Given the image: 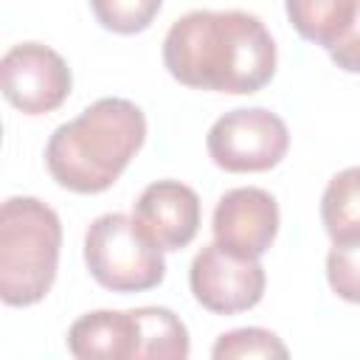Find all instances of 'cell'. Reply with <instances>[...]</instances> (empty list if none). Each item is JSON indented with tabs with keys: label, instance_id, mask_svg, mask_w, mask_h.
<instances>
[{
	"label": "cell",
	"instance_id": "obj_10",
	"mask_svg": "<svg viewBox=\"0 0 360 360\" xmlns=\"http://www.w3.org/2000/svg\"><path fill=\"white\" fill-rule=\"evenodd\" d=\"M68 349L79 360H135L138 323L132 309H96L73 321Z\"/></svg>",
	"mask_w": 360,
	"mask_h": 360
},
{
	"label": "cell",
	"instance_id": "obj_14",
	"mask_svg": "<svg viewBox=\"0 0 360 360\" xmlns=\"http://www.w3.org/2000/svg\"><path fill=\"white\" fill-rule=\"evenodd\" d=\"M287 346L281 338L262 326L233 329L217 338L211 357L214 360H245V357H287Z\"/></svg>",
	"mask_w": 360,
	"mask_h": 360
},
{
	"label": "cell",
	"instance_id": "obj_8",
	"mask_svg": "<svg viewBox=\"0 0 360 360\" xmlns=\"http://www.w3.org/2000/svg\"><path fill=\"white\" fill-rule=\"evenodd\" d=\"M214 239L245 256H264L278 233V202L270 191L245 186L231 188L214 208Z\"/></svg>",
	"mask_w": 360,
	"mask_h": 360
},
{
	"label": "cell",
	"instance_id": "obj_15",
	"mask_svg": "<svg viewBox=\"0 0 360 360\" xmlns=\"http://www.w3.org/2000/svg\"><path fill=\"white\" fill-rule=\"evenodd\" d=\"M163 0H90L96 20L112 34H138L152 25Z\"/></svg>",
	"mask_w": 360,
	"mask_h": 360
},
{
	"label": "cell",
	"instance_id": "obj_9",
	"mask_svg": "<svg viewBox=\"0 0 360 360\" xmlns=\"http://www.w3.org/2000/svg\"><path fill=\"white\" fill-rule=\"evenodd\" d=\"M132 217L163 250H183L200 231V197L180 180H155L135 200Z\"/></svg>",
	"mask_w": 360,
	"mask_h": 360
},
{
	"label": "cell",
	"instance_id": "obj_6",
	"mask_svg": "<svg viewBox=\"0 0 360 360\" xmlns=\"http://www.w3.org/2000/svg\"><path fill=\"white\" fill-rule=\"evenodd\" d=\"M264 267L256 256H245L219 245H205L188 270V284L197 304L217 315L253 309L264 295Z\"/></svg>",
	"mask_w": 360,
	"mask_h": 360
},
{
	"label": "cell",
	"instance_id": "obj_2",
	"mask_svg": "<svg viewBox=\"0 0 360 360\" xmlns=\"http://www.w3.org/2000/svg\"><path fill=\"white\" fill-rule=\"evenodd\" d=\"M146 118L127 98H98L59 124L45 146L51 177L76 194L107 191L143 146Z\"/></svg>",
	"mask_w": 360,
	"mask_h": 360
},
{
	"label": "cell",
	"instance_id": "obj_5",
	"mask_svg": "<svg viewBox=\"0 0 360 360\" xmlns=\"http://www.w3.org/2000/svg\"><path fill=\"white\" fill-rule=\"evenodd\" d=\"M205 146L211 160L225 172H267L287 155L290 132L276 112L264 107H245L217 118L208 129Z\"/></svg>",
	"mask_w": 360,
	"mask_h": 360
},
{
	"label": "cell",
	"instance_id": "obj_11",
	"mask_svg": "<svg viewBox=\"0 0 360 360\" xmlns=\"http://www.w3.org/2000/svg\"><path fill=\"white\" fill-rule=\"evenodd\" d=\"M138 323V354L135 360H186L188 357V329L166 307H138L132 309Z\"/></svg>",
	"mask_w": 360,
	"mask_h": 360
},
{
	"label": "cell",
	"instance_id": "obj_3",
	"mask_svg": "<svg viewBox=\"0 0 360 360\" xmlns=\"http://www.w3.org/2000/svg\"><path fill=\"white\" fill-rule=\"evenodd\" d=\"M62 222L37 197H8L0 208V298L8 307L42 301L56 278Z\"/></svg>",
	"mask_w": 360,
	"mask_h": 360
},
{
	"label": "cell",
	"instance_id": "obj_17",
	"mask_svg": "<svg viewBox=\"0 0 360 360\" xmlns=\"http://www.w3.org/2000/svg\"><path fill=\"white\" fill-rule=\"evenodd\" d=\"M332 62L346 73H360V0L354 8V17L346 28V34L329 48Z\"/></svg>",
	"mask_w": 360,
	"mask_h": 360
},
{
	"label": "cell",
	"instance_id": "obj_12",
	"mask_svg": "<svg viewBox=\"0 0 360 360\" xmlns=\"http://www.w3.org/2000/svg\"><path fill=\"white\" fill-rule=\"evenodd\" d=\"M284 6L292 28L304 39L329 51L346 34L357 0H284Z\"/></svg>",
	"mask_w": 360,
	"mask_h": 360
},
{
	"label": "cell",
	"instance_id": "obj_16",
	"mask_svg": "<svg viewBox=\"0 0 360 360\" xmlns=\"http://www.w3.org/2000/svg\"><path fill=\"white\" fill-rule=\"evenodd\" d=\"M326 278L338 298L360 304V239L332 242L326 256Z\"/></svg>",
	"mask_w": 360,
	"mask_h": 360
},
{
	"label": "cell",
	"instance_id": "obj_4",
	"mask_svg": "<svg viewBox=\"0 0 360 360\" xmlns=\"http://www.w3.org/2000/svg\"><path fill=\"white\" fill-rule=\"evenodd\" d=\"M90 276L112 292H143L163 281V248L127 214H101L84 233Z\"/></svg>",
	"mask_w": 360,
	"mask_h": 360
},
{
	"label": "cell",
	"instance_id": "obj_13",
	"mask_svg": "<svg viewBox=\"0 0 360 360\" xmlns=\"http://www.w3.org/2000/svg\"><path fill=\"white\" fill-rule=\"evenodd\" d=\"M321 219L332 242L360 239V166L338 172L321 197Z\"/></svg>",
	"mask_w": 360,
	"mask_h": 360
},
{
	"label": "cell",
	"instance_id": "obj_1",
	"mask_svg": "<svg viewBox=\"0 0 360 360\" xmlns=\"http://www.w3.org/2000/svg\"><path fill=\"white\" fill-rule=\"evenodd\" d=\"M163 65L186 87L256 93L276 73V42L256 14L242 8L188 11L163 39Z\"/></svg>",
	"mask_w": 360,
	"mask_h": 360
},
{
	"label": "cell",
	"instance_id": "obj_7",
	"mask_svg": "<svg viewBox=\"0 0 360 360\" xmlns=\"http://www.w3.org/2000/svg\"><path fill=\"white\" fill-rule=\"evenodd\" d=\"M0 84L11 107L25 115H45L70 96L68 62L42 42H20L0 59Z\"/></svg>",
	"mask_w": 360,
	"mask_h": 360
}]
</instances>
